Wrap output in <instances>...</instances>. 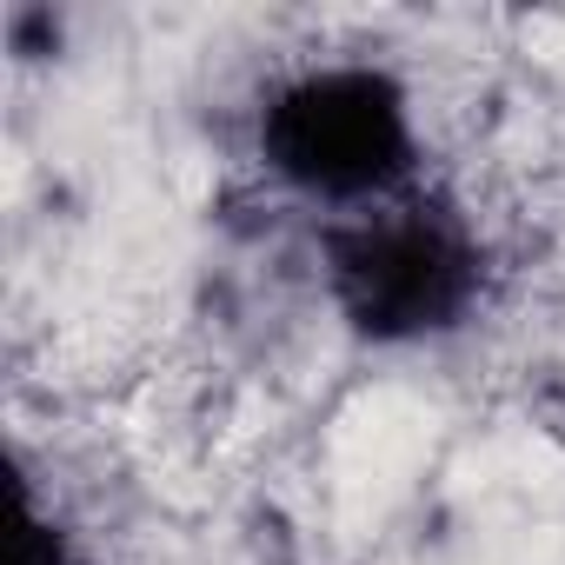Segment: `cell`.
Segmentation results:
<instances>
[{
  "label": "cell",
  "mask_w": 565,
  "mask_h": 565,
  "mask_svg": "<svg viewBox=\"0 0 565 565\" xmlns=\"http://www.w3.org/2000/svg\"><path fill=\"white\" fill-rule=\"evenodd\" d=\"M8 565H74L67 525L34 505V486L14 492V552H8Z\"/></svg>",
  "instance_id": "cell-3"
},
{
  "label": "cell",
  "mask_w": 565,
  "mask_h": 565,
  "mask_svg": "<svg viewBox=\"0 0 565 565\" xmlns=\"http://www.w3.org/2000/svg\"><path fill=\"white\" fill-rule=\"evenodd\" d=\"M320 287L347 340L366 353H419L479 320L492 259L452 200L413 186L386 206L320 220Z\"/></svg>",
  "instance_id": "cell-1"
},
{
  "label": "cell",
  "mask_w": 565,
  "mask_h": 565,
  "mask_svg": "<svg viewBox=\"0 0 565 565\" xmlns=\"http://www.w3.org/2000/svg\"><path fill=\"white\" fill-rule=\"evenodd\" d=\"M259 173L327 220L419 186V100L386 61H307L253 100Z\"/></svg>",
  "instance_id": "cell-2"
}]
</instances>
